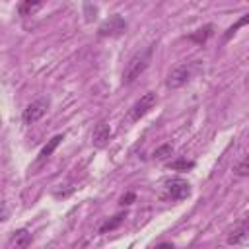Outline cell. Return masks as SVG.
Wrapping results in <instances>:
<instances>
[{
    "instance_id": "6da1fadb",
    "label": "cell",
    "mask_w": 249,
    "mask_h": 249,
    "mask_svg": "<svg viewBox=\"0 0 249 249\" xmlns=\"http://www.w3.org/2000/svg\"><path fill=\"white\" fill-rule=\"evenodd\" d=\"M150 56H152V47H148L146 51L142 53H136L124 66V72H123V84H132L150 64Z\"/></svg>"
},
{
    "instance_id": "7a4b0ae2",
    "label": "cell",
    "mask_w": 249,
    "mask_h": 249,
    "mask_svg": "<svg viewBox=\"0 0 249 249\" xmlns=\"http://www.w3.org/2000/svg\"><path fill=\"white\" fill-rule=\"evenodd\" d=\"M198 68V64L196 62H185V64H179V66H175L171 72H169V76H167V88H171V89H177V88H181V86H185L191 78H193V74H195V70Z\"/></svg>"
},
{
    "instance_id": "3957f363",
    "label": "cell",
    "mask_w": 249,
    "mask_h": 249,
    "mask_svg": "<svg viewBox=\"0 0 249 249\" xmlns=\"http://www.w3.org/2000/svg\"><path fill=\"white\" fill-rule=\"evenodd\" d=\"M189 195H191V185L181 177H173L163 183V198L167 200H183Z\"/></svg>"
},
{
    "instance_id": "277c9868",
    "label": "cell",
    "mask_w": 249,
    "mask_h": 249,
    "mask_svg": "<svg viewBox=\"0 0 249 249\" xmlns=\"http://www.w3.org/2000/svg\"><path fill=\"white\" fill-rule=\"evenodd\" d=\"M47 111H49V99H47V97H39V99H35L33 103H29V105L23 109L21 119H23L25 124H33V123H37Z\"/></svg>"
},
{
    "instance_id": "5b68a950",
    "label": "cell",
    "mask_w": 249,
    "mask_h": 249,
    "mask_svg": "<svg viewBox=\"0 0 249 249\" xmlns=\"http://www.w3.org/2000/svg\"><path fill=\"white\" fill-rule=\"evenodd\" d=\"M156 103H158V95H156L154 91H146V93L132 105V109H130V119H132V121H138V119L144 117L150 109H154Z\"/></svg>"
},
{
    "instance_id": "8992f818",
    "label": "cell",
    "mask_w": 249,
    "mask_h": 249,
    "mask_svg": "<svg viewBox=\"0 0 249 249\" xmlns=\"http://www.w3.org/2000/svg\"><path fill=\"white\" fill-rule=\"evenodd\" d=\"M126 29V23H124V19L121 18V16H111L105 23H101V27H99V35L101 37H113V35H121L123 31Z\"/></svg>"
},
{
    "instance_id": "52a82bcc",
    "label": "cell",
    "mask_w": 249,
    "mask_h": 249,
    "mask_svg": "<svg viewBox=\"0 0 249 249\" xmlns=\"http://www.w3.org/2000/svg\"><path fill=\"white\" fill-rule=\"evenodd\" d=\"M109 138H111V126H109L105 121L97 123L95 128H93V134H91L93 146H95V148H103V146H107Z\"/></svg>"
},
{
    "instance_id": "ba28073f",
    "label": "cell",
    "mask_w": 249,
    "mask_h": 249,
    "mask_svg": "<svg viewBox=\"0 0 249 249\" xmlns=\"http://www.w3.org/2000/svg\"><path fill=\"white\" fill-rule=\"evenodd\" d=\"M249 235V216H245L228 235V243H241Z\"/></svg>"
},
{
    "instance_id": "9c48e42d",
    "label": "cell",
    "mask_w": 249,
    "mask_h": 249,
    "mask_svg": "<svg viewBox=\"0 0 249 249\" xmlns=\"http://www.w3.org/2000/svg\"><path fill=\"white\" fill-rule=\"evenodd\" d=\"M62 138H64L62 134H56V136H53V138L47 142V146H43V150H41V152H39V156H37V167H39V165H43V163L53 156V152L56 150V146L60 144V140H62Z\"/></svg>"
},
{
    "instance_id": "30bf717a",
    "label": "cell",
    "mask_w": 249,
    "mask_h": 249,
    "mask_svg": "<svg viewBox=\"0 0 249 249\" xmlns=\"http://www.w3.org/2000/svg\"><path fill=\"white\" fill-rule=\"evenodd\" d=\"M31 243V233L27 231V230H18V231H14V235L10 237V245L12 247H18V249H25L27 245Z\"/></svg>"
},
{
    "instance_id": "8fae6325",
    "label": "cell",
    "mask_w": 249,
    "mask_h": 249,
    "mask_svg": "<svg viewBox=\"0 0 249 249\" xmlns=\"http://www.w3.org/2000/svg\"><path fill=\"white\" fill-rule=\"evenodd\" d=\"M41 6H43V0H19V4H18V14L25 18V16L35 14Z\"/></svg>"
},
{
    "instance_id": "7c38bea8",
    "label": "cell",
    "mask_w": 249,
    "mask_h": 249,
    "mask_svg": "<svg viewBox=\"0 0 249 249\" xmlns=\"http://www.w3.org/2000/svg\"><path fill=\"white\" fill-rule=\"evenodd\" d=\"M210 35H212V25H204V27L196 29V33H191L189 39H191V41H196V43H204Z\"/></svg>"
},
{
    "instance_id": "4fadbf2b",
    "label": "cell",
    "mask_w": 249,
    "mask_h": 249,
    "mask_svg": "<svg viewBox=\"0 0 249 249\" xmlns=\"http://www.w3.org/2000/svg\"><path fill=\"white\" fill-rule=\"evenodd\" d=\"M247 23H249V14H245V16H243V18H239V19H237V21H235L233 25H230V27H228V31L224 33V41H228V39H231V37L235 35V31H237L239 27H243V25H247Z\"/></svg>"
},
{
    "instance_id": "5bb4252c",
    "label": "cell",
    "mask_w": 249,
    "mask_h": 249,
    "mask_svg": "<svg viewBox=\"0 0 249 249\" xmlns=\"http://www.w3.org/2000/svg\"><path fill=\"white\" fill-rule=\"evenodd\" d=\"M123 220H124V214H123V212H121V214H117V216H113L111 220H107V222H105V224L99 228V233H107V231L115 230V228H117V226H119Z\"/></svg>"
},
{
    "instance_id": "9a60e30c",
    "label": "cell",
    "mask_w": 249,
    "mask_h": 249,
    "mask_svg": "<svg viewBox=\"0 0 249 249\" xmlns=\"http://www.w3.org/2000/svg\"><path fill=\"white\" fill-rule=\"evenodd\" d=\"M193 167H195V161H187V160H177V161L169 163V169H173V171H187Z\"/></svg>"
},
{
    "instance_id": "2e32d148",
    "label": "cell",
    "mask_w": 249,
    "mask_h": 249,
    "mask_svg": "<svg viewBox=\"0 0 249 249\" xmlns=\"http://www.w3.org/2000/svg\"><path fill=\"white\" fill-rule=\"evenodd\" d=\"M235 175H239V177H249V154L235 165Z\"/></svg>"
},
{
    "instance_id": "e0dca14e",
    "label": "cell",
    "mask_w": 249,
    "mask_h": 249,
    "mask_svg": "<svg viewBox=\"0 0 249 249\" xmlns=\"http://www.w3.org/2000/svg\"><path fill=\"white\" fill-rule=\"evenodd\" d=\"M171 154H173L171 144H163V146H160V148L154 152V158H156V160H165V158L171 156Z\"/></svg>"
},
{
    "instance_id": "ac0fdd59",
    "label": "cell",
    "mask_w": 249,
    "mask_h": 249,
    "mask_svg": "<svg viewBox=\"0 0 249 249\" xmlns=\"http://www.w3.org/2000/svg\"><path fill=\"white\" fill-rule=\"evenodd\" d=\"M134 198H136V195H134V193H126V195H123V196H121V204H123V206H126V204H130Z\"/></svg>"
},
{
    "instance_id": "d6986e66",
    "label": "cell",
    "mask_w": 249,
    "mask_h": 249,
    "mask_svg": "<svg viewBox=\"0 0 249 249\" xmlns=\"http://www.w3.org/2000/svg\"><path fill=\"white\" fill-rule=\"evenodd\" d=\"M247 86H249V80H247Z\"/></svg>"
}]
</instances>
